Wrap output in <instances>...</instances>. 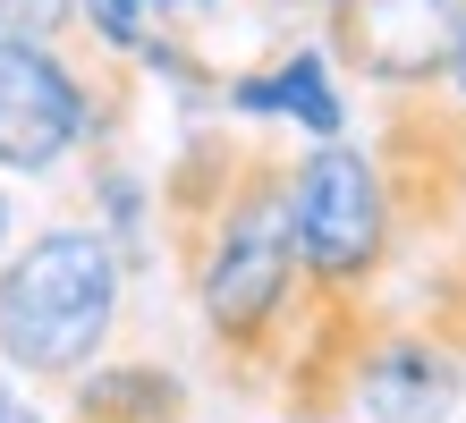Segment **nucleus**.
I'll use <instances>...</instances> for the list:
<instances>
[{
	"mask_svg": "<svg viewBox=\"0 0 466 423\" xmlns=\"http://www.w3.org/2000/svg\"><path fill=\"white\" fill-rule=\"evenodd\" d=\"M373 161L390 178L407 237H458L466 229V102L450 85H399L381 94Z\"/></svg>",
	"mask_w": 466,
	"mask_h": 423,
	"instance_id": "5",
	"label": "nucleus"
},
{
	"mask_svg": "<svg viewBox=\"0 0 466 423\" xmlns=\"http://www.w3.org/2000/svg\"><path fill=\"white\" fill-rule=\"evenodd\" d=\"M161 246L204 322L212 373L238 398H280L297 322H306V254H297V161L263 136L196 127L161 169Z\"/></svg>",
	"mask_w": 466,
	"mask_h": 423,
	"instance_id": "1",
	"label": "nucleus"
},
{
	"mask_svg": "<svg viewBox=\"0 0 466 423\" xmlns=\"http://www.w3.org/2000/svg\"><path fill=\"white\" fill-rule=\"evenodd\" d=\"M466 0H331L322 35H331V60L356 85H441L450 51H458Z\"/></svg>",
	"mask_w": 466,
	"mask_h": 423,
	"instance_id": "6",
	"label": "nucleus"
},
{
	"mask_svg": "<svg viewBox=\"0 0 466 423\" xmlns=\"http://www.w3.org/2000/svg\"><path fill=\"white\" fill-rule=\"evenodd\" d=\"M280 423H322V415H280Z\"/></svg>",
	"mask_w": 466,
	"mask_h": 423,
	"instance_id": "16",
	"label": "nucleus"
},
{
	"mask_svg": "<svg viewBox=\"0 0 466 423\" xmlns=\"http://www.w3.org/2000/svg\"><path fill=\"white\" fill-rule=\"evenodd\" d=\"M136 102V60L102 51L94 35L43 43L0 35V169L43 178L86 145H119Z\"/></svg>",
	"mask_w": 466,
	"mask_h": 423,
	"instance_id": "3",
	"label": "nucleus"
},
{
	"mask_svg": "<svg viewBox=\"0 0 466 423\" xmlns=\"http://www.w3.org/2000/svg\"><path fill=\"white\" fill-rule=\"evenodd\" d=\"M76 17H86V35L102 51H119L136 68H161V76H187L196 94H221L229 76H212L196 60L204 25L221 17V0H76Z\"/></svg>",
	"mask_w": 466,
	"mask_h": 423,
	"instance_id": "8",
	"label": "nucleus"
},
{
	"mask_svg": "<svg viewBox=\"0 0 466 423\" xmlns=\"http://www.w3.org/2000/svg\"><path fill=\"white\" fill-rule=\"evenodd\" d=\"M441 85H450L458 102H466V25H458V51H450V76H441Z\"/></svg>",
	"mask_w": 466,
	"mask_h": 423,
	"instance_id": "14",
	"label": "nucleus"
},
{
	"mask_svg": "<svg viewBox=\"0 0 466 423\" xmlns=\"http://www.w3.org/2000/svg\"><path fill=\"white\" fill-rule=\"evenodd\" d=\"M356 407L373 423H450L466 407V356L416 305H381V330L356 364Z\"/></svg>",
	"mask_w": 466,
	"mask_h": 423,
	"instance_id": "7",
	"label": "nucleus"
},
{
	"mask_svg": "<svg viewBox=\"0 0 466 423\" xmlns=\"http://www.w3.org/2000/svg\"><path fill=\"white\" fill-rule=\"evenodd\" d=\"M17 246V204H9V186H0V254Z\"/></svg>",
	"mask_w": 466,
	"mask_h": 423,
	"instance_id": "15",
	"label": "nucleus"
},
{
	"mask_svg": "<svg viewBox=\"0 0 466 423\" xmlns=\"http://www.w3.org/2000/svg\"><path fill=\"white\" fill-rule=\"evenodd\" d=\"M0 35L68 43V35H86V17H76V0H0Z\"/></svg>",
	"mask_w": 466,
	"mask_h": 423,
	"instance_id": "11",
	"label": "nucleus"
},
{
	"mask_svg": "<svg viewBox=\"0 0 466 423\" xmlns=\"http://www.w3.org/2000/svg\"><path fill=\"white\" fill-rule=\"evenodd\" d=\"M331 68H339L331 51L289 43L280 60L238 68V76L221 85V102L238 110V119H289V127H306V136H339V127H348V102H339Z\"/></svg>",
	"mask_w": 466,
	"mask_h": 423,
	"instance_id": "9",
	"label": "nucleus"
},
{
	"mask_svg": "<svg viewBox=\"0 0 466 423\" xmlns=\"http://www.w3.org/2000/svg\"><path fill=\"white\" fill-rule=\"evenodd\" d=\"M25 389H35V381H17L9 364H0V423H43V407L25 398Z\"/></svg>",
	"mask_w": 466,
	"mask_h": 423,
	"instance_id": "12",
	"label": "nucleus"
},
{
	"mask_svg": "<svg viewBox=\"0 0 466 423\" xmlns=\"http://www.w3.org/2000/svg\"><path fill=\"white\" fill-rule=\"evenodd\" d=\"M271 25H297V17H331V0H255Z\"/></svg>",
	"mask_w": 466,
	"mask_h": 423,
	"instance_id": "13",
	"label": "nucleus"
},
{
	"mask_svg": "<svg viewBox=\"0 0 466 423\" xmlns=\"http://www.w3.org/2000/svg\"><path fill=\"white\" fill-rule=\"evenodd\" d=\"M399 204L390 178L365 145L348 136H314V153H297V254L322 297H381L399 271Z\"/></svg>",
	"mask_w": 466,
	"mask_h": 423,
	"instance_id": "4",
	"label": "nucleus"
},
{
	"mask_svg": "<svg viewBox=\"0 0 466 423\" xmlns=\"http://www.w3.org/2000/svg\"><path fill=\"white\" fill-rule=\"evenodd\" d=\"M127 314V246L86 220H51L0 254V364L35 389L94 373Z\"/></svg>",
	"mask_w": 466,
	"mask_h": 423,
	"instance_id": "2",
	"label": "nucleus"
},
{
	"mask_svg": "<svg viewBox=\"0 0 466 423\" xmlns=\"http://www.w3.org/2000/svg\"><path fill=\"white\" fill-rule=\"evenodd\" d=\"M60 398H68L60 423H196V389L161 356H102Z\"/></svg>",
	"mask_w": 466,
	"mask_h": 423,
	"instance_id": "10",
	"label": "nucleus"
}]
</instances>
